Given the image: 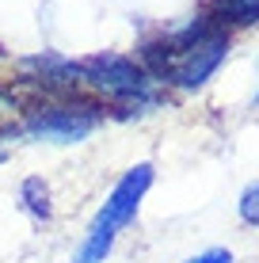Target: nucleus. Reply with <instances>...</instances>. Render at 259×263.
Returning a JSON list of instances; mask_svg holds the SVG:
<instances>
[{
  "label": "nucleus",
  "instance_id": "7ed1b4c3",
  "mask_svg": "<svg viewBox=\"0 0 259 263\" xmlns=\"http://www.w3.org/2000/svg\"><path fill=\"white\" fill-rule=\"evenodd\" d=\"M107 122V111L92 96H65V99H31L23 111L19 134L46 145H80Z\"/></svg>",
  "mask_w": 259,
  "mask_h": 263
},
{
  "label": "nucleus",
  "instance_id": "0eeeda50",
  "mask_svg": "<svg viewBox=\"0 0 259 263\" xmlns=\"http://www.w3.org/2000/svg\"><path fill=\"white\" fill-rule=\"evenodd\" d=\"M236 214L248 229H259V183H248L240 191V202H236Z\"/></svg>",
  "mask_w": 259,
  "mask_h": 263
},
{
  "label": "nucleus",
  "instance_id": "f257e3e1",
  "mask_svg": "<svg viewBox=\"0 0 259 263\" xmlns=\"http://www.w3.org/2000/svg\"><path fill=\"white\" fill-rule=\"evenodd\" d=\"M80 72V92L92 96L107 111V119H133L160 107L164 88L145 72L133 53H92L76 58Z\"/></svg>",
  "mask_w": 259,
  "mask_h": 263
},
{
  "label": "nucleus",
  "instance_id": "39448f33",
  "mask_svg": "<svg viewBox=\"0 0 259 263\" xmlns=\"http://www.w3.org/2000/svg\"><path fill=\"white\" fill-rule=\"evenodd\" d=\"M27 103H31V96H27L15 80L12 84H0V141L12 138V134H19Z\"/></svg>",
  "mask_w": 259,
  "mask_h": 263
},
{
  "label": "nucleus",
  "instance_id": "6e6552de",
  "mask_svg": "<svg viewBox=\"0 0 259 263\" xmlns=\"http://www.w3.org/2000/svg\"><path fill=\"white\" fill-rule=\"evenodd\" d=\"M187 263H236V256L229 248H206V252H198V256H191Z\"/></svg>",
  "mask_w": 259,
  "mask_h": 263
},
{
  "label": "nucleus",
  "instance_id": "20e7f679",
  "mask_svg": "<svg viewBox=\"0 0 259 263\" xmlns=\"http://www.w3.org/2000/svg\"><path fill=\"white\" fill-rule=\"evenodd\" d=\"M206 15L221 31H248V27H259V0H210Z\"/></svg>",
  "mask_w": 259,
  "mask_h": 263
},
{
  "label": "nucleus",
  "instance_id": "f03ea898",
  "mask_svg": "<svg viewBox=\"0 0 259 263\" xmlns=\"http://www.w3.org/2000/svg\"><path fill=\"white\" fill-rule=\"evenodd\" d=\"M153 179H156V172H153L149 160H141V164H133V168L122 172L118 183L107 191L103 206L95 210L88 233L80 237L76 252H73V263H103L107 256H111L114 240L122 237V229L133 225V217H137L145 195L153 191Z\"/></svg>",
  "mask_w": 259,
  "mask_h": 263
},
{
  "label": "nucleus",
  "instance_id": "423d86ee",
  "mask_svg": "<svg viewBox=\"0 0 259 263\" xmlns=\"http://www.w3.org/2000/svg\"><path fill=\"white\" fill-rule=\"evenodd\" d=\"M19 202L34 221H50L53 217V195H50V183L42 176H27L19 183Z\"/></svg>",
  "mask_w": 259,
  "mask_h": 263
},
{
  "label": "nucleus",
  "instance_id": "1a4fd4ad",
  "mask_svg": "<svg viewBox=\"0 0 259 263\" xmlns=\"http://www.w3.org/2000/svg\"><path fill=\"white\" fill-rule=\"evenodd\" d=\"M4 160H8V153H4V149H0V164H4Z\"/></svg>",
  "mask_w": 259,
  "mask_h": 263
}]
</instances>
